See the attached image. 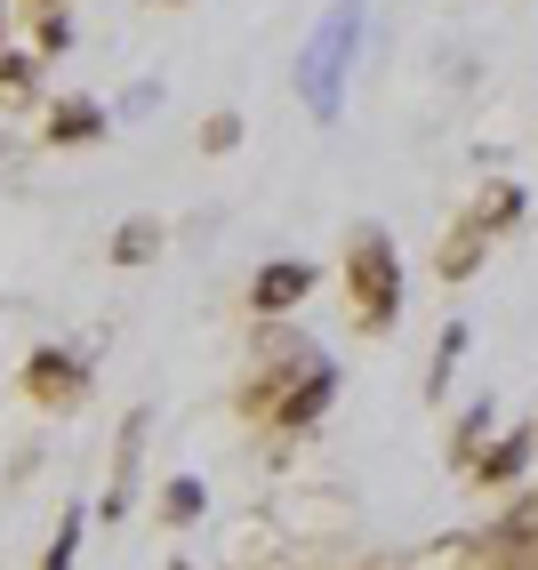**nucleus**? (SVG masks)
<instances>
[{
  "mask_svg": "<svg viewBox=\"0 0 538 570\" xmlns=\"http://www.w3.org/2000/svg\"><path fill=\"white\" fill-rule=\"evenodd\" d=\"M345 282H354V306H362L370 330L394 322V306H402V274H394L387 234H362V242H354V257H345Z\"/></svg>",
  "mask_w": 538,
  "mask_h": 570,
  "instance_id": "1",
  "label": "nucleus"
},
{
  "mask_svg": "<svg viewBox=\"0 0 538 570\" xmlns=\"http://www.w3.org/2000/svg\"><path fill=\"white\" fill-rule=\"evenodd\" d=\"M305 289H314V274H305V265H265V274H257V306L282 314V306H297Z\"/></svg>",
  "mask_w": 538,
  "mask_h": 570,
  "instance_id": "2",
  "label": "nucleus"
},
{
  "mask_svg": "<svg viewBox=\"0 0 538 570\" xmlns=\"http://www.w3.org/2000/svg\"><path fill=\"white\" fill-rule=\"evenodd\" d=\"M490 554L507 562V570H530V562H538V514H522L515 530H498V539H490Z\"/></svg>",
  "mask_w": 538,
  "mask_h": 570,
  "instance_id": "3",
  "label": "nucleus"
},
{
  "mask_svg": "<svg viewBox=\"0 0 538 570\" xmlns=\"http://www.w3.org/2000/svg\"><path fill=\"white\" fill-rule=\"evenodd\" d=\"M169 514H177V522H194V514H202V490H194V482H177V490H169Z\"/></svg>",
  "mask_w": 538,
  "mask_h": 570,
  "instance_id": "4",
  "label": "nucleus"
},
{
  "mask_svg": "<svg viewBox=\"0 0 538 570\" xmlns=\"http://www.w3.org/2000/svg\"><path fill=\"white\" fill-rule=\"evenodd\" d=\"M72 539H81V522L65 514V530H57V547H49V570H65V562H72Z\"/></svg>",
  "mask_w": 538,
  "mask_h": 570,
  "instance_id": "5",
  "label": "nucleus"
}]
</instances>
